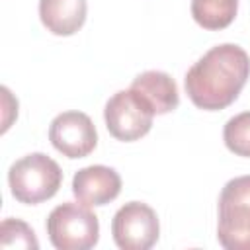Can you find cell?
<instances>
[{
    "mask_svg": "<svg viewBox=\"0 0 250 250\" xmlns=\"http://www.w3.org/2000/svg\"><path fill=\"white\" fill-rule=\"evenodd\" d=\"M0 246L2 248H23L37 250L39 242L33 229L20 219H4L0 225Z\"/></svg>",
    "mask_w": 250,
    "mask_h": 250,
    "instance_id": "obj_13",
    "label": "cell"
},
{
    "mask_svg": "<svg viewBox=\"0 0 250 250\" xmlns=\"http://www.w3.org/2000/svg\"><path fill=\"white\" fill-rule=\"evenodd\" d=\"M156 113L148 102L137 94L133 88L115 92L104 109V119L107 131L125 143L145 137L152 127V117Z\"/></svg>",
    "mask_w": 250,
    "mask_h": 250,
    "instance_id": "obj_5",
    "label": "cell"
},
{
    "mask_svg": "<svg viewBox=\"0 0 250 250\" xmlns=\"http://www.w3.org/2000/svg\"><path fill=\"white\" fill-rule=\"evenodd\" d=\"M49 141L61 154L68 158H82L96 148L98 133L86 113L62 111L49 125Z\"/></svg>",
    "mask_w": 250,
    "mask_h": 250,
    "instance_id": "obj_7",
    "label": "cell"
},
{
    "mask_svg": "<svg viewBox=\"0 0 250 250\" xmlns=\"http://www.w3.org/2000/svg\"><path fill=\"white\" fill-rule=\"evenodd\" d=\"M238 0H191V16L205 29H225L232 23Z\"/></svg>",
    "mask_w": 250,
    "mask_h": 250,
    "instance_id": "obj_11",
    "label": "cell"
},
{
    "mask_svg": "<svg viewBox=\"0 0 250 250\" xmlns=\"http://www.w3.org/2000/svg\"><path fill=\"white\" fill-rule=\"evenodd\" d=\"M217 238L227 250H250V176L225 184L219 195Z\"/></svg>",
    "mask_w": 250,
    "mask_h": 250,
    "instance_id": "obj_3",
    "label": "cell"
},
{
    "mask_svg": "<svg viewBox=\"0 0 250 250\" xmlns=\"http://www.w3.org/2000/svg\"><path fill=\"white\" fill-rule=\"evenodd\" d=\"M62 182L61 166L43 152H31L16 160L8 170L12 195L25 205L51 199Z\"/></svg>",
    "mask_w": 250,
    "mask_h": 250,
    "instance_id": "obj_2",
    "label": "cell"
},
{
    "mask_svg": "<svg viewBox=\"0 0 250 250\" xmlns=\"http://www.w3.org/2000/svg\"><path fill=\"white\" fill-rule=\"evenodd\" d=\"M223 139L230 152L250 158V111L230 117L225 123Z\"/></svg>",
    "mask_w": 250,
    "mask_h": 250,
    "instance_id": "obj_12",
    "label": "cell"
},
{
    "mask_svg": "<svg viewBox=\"0 0 250 250\" xmlns=\"http://www.w3.org/2000/svg\"><path fill=\"white\" fill-rule=\"evenodd\" d=\"M158 232L160 225L154 209L141 201L125 203L111 221V234L121 250H148L156 244Z\"/></svg>",
    "mask_w": 250,
    "mask_h": 250,
    "instance_id": "obj_6",
    "label": "cell"
},
{
    "mask_svg": "<svg viewBox=\"0 0 250 250\" xmlns=\"http://www.w3.org/2000/svg\"><path fill=\"white\" fill-rule=\"evenodd\" d=\"M121 191V176L115 168L92 164L80 168L72 178V193L84 205H105Z\"/></svg>",
    "mask_w": 250,
    "mask_h": 250,
    "instance_id": "obj_8",
    "label": "cell"
},
{
    "mask_svg": "<svg viewBox=\"0 0 250 250\" xmlns=\"http://www.w3.org/2000/svg\"><path fill=\"white\" fill-rule=\"evenodd\" d=\"M250 76V57L234 43H221L209 49L186 72L189 100L207 111L230 105Z\"/></svg>",
    "mask_w": 250,
    "mask_h": 250,
    "instance_id": "obj_1",
    "label": "cell"
},
{
    "mask_svg": "<svg viewBox=\"0 0 250 250\" xmlns=\"http://www.w3.org/2000/svg\"><path fill=\"white\" fill-rule=\"evenodd\" d=\"M131 88L148 102V105L152 107L154 113L174 111L180 104L178 86H176L174 78L168 72H162V70L141 72L131 82Z\"/></svg>",
    "mask_w": 250,
    "mask_h": 250,
    "instance_id": "obj_9",
    "label": "cell"
},
{
    "mask_svg": "<svg viewBox=\"0 0 250 250\" xmlns=\"http://www.w3.org/2000/svg\"><path fill=\"white\" fill-rule=\"evenodd\" d=\"M47 234L59 250H88L100 238V223L88 205L66 201L49 213Z\"/></svg>",
    "mask_w": 250,
    "mask_h": 250,
    "instance_id": "obj_4",
    "label": "cell"
},
{
    "mask_svg": "<svg viewBox=\"0 0 250 250\" xmlns=\"http://www.w3.org/2000/svg\"><path fill=\"white\" fill-rule=\"evenodd\" d=\"M86 0H39V18L55 35H72L86 21Z\"/></svg>",
    "mask_w": 250,
    "mask_h": 250,
    "instance_id": "obj_10",
    "label": "cell"
}]
</instances>
